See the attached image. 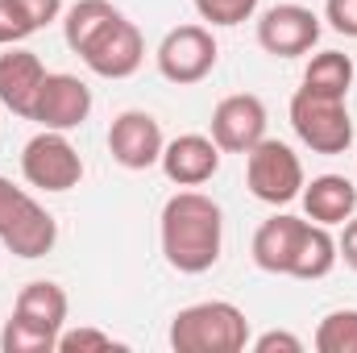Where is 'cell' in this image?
Wrapping results in <instances>:
<instances>
[{
	"instance_id": "6da1fadb",
	"label": "cell",
	"mask_w": 357,
	"mask_h": 353,
	"mask_svg": "<svg viewBox=\"0 0 357 353\" xmlns=\"http://www.w3.org/2000/svg\"><path fill=\"white\" fill-rule=\"evenodd\" d=\"M158 237H162V254H167L171 270H178V274H204V270H212L220 262L225 212L204 191H175L162 204Z\"/></svg>"
},
{
	"instance_id": "7a4b0ae2",
	"label": "cell",
	"mask_w": 357,
	"mask_h": 353,
	"mask_svg": "<svg viewBox=\"0 0 357 353\" xmlns=\"http://www.w3.org/2000/svg\"><path fill=\"white\" fill-rule=\"evenodd\" d=\"M167 341L178 353H241L250 345V320L229 299H204L175 312Z\"/></svg>"
},
{
	"instance_id": "3957f363",
	"label": "cell",
	"mask_w": 357,
	"mask_h": 353,
	"mask_svg": "<svg viewBox=\"0 0 357 353\" xmlns=\"http://www.w3.org/2000/svg\"><path fill=\"white\" fill-rule=\"evenodd\" d=\"M0 241L13 258H46L59 241V220L13 179L0 175Z\"/></svg>"
},
{
	"instance_id": "277c9868",
	"label": "cell",
	"mask_w": 357,
	"mask_h": 353,
	"mask_svg": "<svg viewBox=\"0 0 357 353\" xmlns=\"http://www.w3.org/2000/svg\"><path fill=\"white\" fill-rule=\"evenodd\" d=\"M291 129L312 154H345L354 146V121L337 96L299 88L291 96Z\"/></svg>"
},
{
	"instance_id": "5b68a950",
	"label": "cell",
	"mask_w": 357,
	"mask_h": 353,
	"mask_svg": "<svg viewBox=\"0 0 357 353\" xmlns=\"http://www.w3.org/2000/svg\"><path fill=\"white\" fill-rule=\"evenodd\" d=\"M303 163L287 142L262 137L254 150H245V187L254 191V200L262 204H291L303 191Z\"/></svg>"
},
{
	"instance_id": "8992f818",
	"label": "cell",
	"mask_w": 357,
	"mask_h": 353,
	"mask_svg": "<svg viewBox=\"0 0 357 353\" xmlns=\"http://www.w3.org/2000/svg\"><path fill=\"white\" fill-rule=\"evenodd\" d=\"M21 175L38 191H71L84 179V158L59 129H42L21 150Z\"/></svg>"
},
{
	"instance_id": "52a82bcc",
	"label": "cell",
	"mask_w": 357,
	"mask_h": 353,
	"mask_svg": "<svg viewBox=\"0 0 357 353\" xmlns=\"http://www.w3.org/2000/svg\"><path fill=\"white\" fill-rule=\"evenodd\" d=\"M158 71L162 80H171L178 88H191L199 80L212 75L220 50H216V38L208 25H175L162 42H158Z\"/></svg>"
},
{
	"instance_id": "ba28073f",
	"label": "cell",
	"mask_w": 357,
	"mask_h": 353,
	"mask_svg": "<svg viewBox=\"0 0 357 353\" xmlns=\"http://www.w3.org/2000/svg\"><path fill=\"white\" fill-rule=\"evenodd\" d=\"M162 146H167L162 125L150 112H142V108H125L108 125V154L125 171H150V167H158Z\"/></svg>"
},
{
	"instance_id": "9c48e42d",
	"label": "cell",
	"mask_w": 357,
	"mask_h": 353,
	"mask_svg": "<svg viewBox=\"0 0 357 353\" xmlns=\"http://www.w3.org/2000/svg\"><path fill=\"white\" fill-rule=\"evenodd\" d=\"M79 59L88 63L100 80H129V75L146 63V38H142V29L121 13L112 25H104V29L91 38L88 50H84Z\"/></svg>"
},
{
	"instance_id": "30bf717a",
	"label": "cell",
	"mask_w": 357,
	"mask_h": 353,
	"mask_svg": "<svg viewBox=\"0 0 357 353\" xmlns=\"http://www.w3.org/2000/svg\"><path fill=\"white\" fill-rule=\"evenodd\" d=\"M220 154H245L266 137V104L254 91H233L212 108V133Z\"/></svg>"
},
{
	"instance_id": "8fae6325",
	"label": "cell",
	"mask_w": 357,
	"mask_h": 353,
	"mask_svg": "<svg viewBox=\"0 0 357 353\" xmlns=\"http://www.w3.org/2000/svg\"><path fill=\"white\" fill-rule=\"evenodd\" d=\"M320 17L307 4H274L258 21V46L274 59H299L320 42Z\"/></svg>"
},
{
	"instance_id": "7c38bea8",
	"label": "cell",
	"mask_w": 357,
	"mask_h": 353,
	"mask_svg": "<svg viewBox=\"0 0 357 353\" xmlns=\"http://www.w3.org/2000/svg\"><path fill=\"white\" fill-rule=\"evenodd\" d=\"M91 117V88L79 75H67V71H50L46 84L38 91V104H33V121L42 129H59V133H71L79 129Z\"/></svg>"
},
{
	"instance_id": "4fadbf2b",
	"label": "cell",
	"mask_w": 357,
	"mask_h": 353,
	"mask_svg": "<svg viewBox=\"0 0 357 353\" xmlns=\"http://www.w3.org/2000/svg\"><path fill=\"white\" fill-rule=\"evenodd\" d=\"M46 63L33 54V50H17L8 46L0 54V104L25 121H33V104H38V91L46 84Z\"/></svg>"
},
{
	"instance_id": "5bb4252c",
	"label": "cell",
	"mask_w": 357,
	"mask_h": 353,
	"mask_svg": "<svg viewBox=\"0 0 357 353\" xmlns=\"http://www.w3.org/2000/svg\"><path fill=\"white\" fill-rule=\"evenodd\" d=\"M158 167L175 187H204L220 171V146L212 137H204V133H183V137L162 146Z\"/></svg>"
},
{
	"instance_id": "9a60e30c",
	"label": "cell",
	"mask_w": 357,
	"mask_h": 353,
	"mask_svg": "<svg viewBox=\"0 0 357 353\" xmlns=\"http://www.w3.org/2000/svg\"><path fill=\"white\" fill-rule=\"evenodd\" d=\"M67 308H71V303H67V291H63L59 283L38 278V283L21 287V295H17V303H13V320L38 329L42 337H50V341L59 345V333H63V324H67Z\"/></svg>"
},
{
	"instance_id": "2e32d148",
	"label": "cell",
	"mask_w": 357,
	"mask_h": 353,
	"mask_svg": "<svg viewBox=\"0 0 357 353\" xmlns=\"http://www.w3.org/2000/svg\"><path fill=\"white\" fill-rule=\"evenodd\" d=\"M299 200H303L307 220L328 225V229L345 225L357 212V187H354V179H345V175H316L312 183H303Z\"/></svg>"
},
{
	"instance_id": "e0dca14e",
	"label": "cell",
	"mask_w": 357,
	"mask_h": 353,
	"mask_svg": "<svg viewBox=\"0 0 357 353\" xmlns=\"http://www.w3.org/2000/svg\"><path fill=\"white\" fill-rule=\"evenodd\" d=\"M299 229H303V216H287V212L262 220V229L254 233V266L266 274H287Z\"/></svg>"
},
{
	"instance_id": "ac0fdd59",
	"label": "cell",
	"mask_w": 357,
	"mask_h": 353,
	"mask_svg": "<svg viewBox=\"0 0 357 353\" xmlns=\"http://www.w3.org/2000/svg\"><path fill=\"white\" fill-rule=\"evenodd\" d=\"M337 262H341V254H337V237L328 233V225L303 220V229L295 237V254H291L287 274L291 278H324Z\"/></svg>"
},
{
	"instance_id": "d6986e66",
	"label": "cell",
	"mask_w": 357,
	"mask_h": 353,
	"mask_svg": "<svg viewBox=\"0 0 357 353\" xmlns=\"http://www.w3.org/2000/svg\"><path fill=\"white\" fill-rule=\"evenodd\" d=\"M116 17H121V8H112L108 0H75V4L63 13V38H67V46H71L75 54H84L91 38H96L104 25H112Z\"/></svg>"
},
{
	"instance_id": "ffe728a7",
	"label": "cell",
	"mask_w": 357,
	"mask_h": 353,
	"mask_svg": "<svg viewBox=\"0 0 357 353\" xmlns=\"http://www.w3.org/2000/svg\"><path fill=\"white\" fill-rule=\"evenodd\" d=\"M303 88L345 100L349 88H354V59H349L345 50H320V54L307 63V71H303Z\"/></svg>"
},
{
	"instance_id": "44dd1931",
	"label": "cell",
	"mask_w": 357,
	"mask_h": 353,
	"mask_svg": "<svg viewBox=\"0 0 357 353\" xmlns=\"http://www.w3.org/2000/svg\"><path fill=\"white\" fill-rule=\"evenodd\" d=\"M316 350L320 353H357V308L328 312L316 329Z\"/></svg>"
},
{
	"instance_id": "7402d4cb",
	"label": "cell",
	"mask_w": 357,
	"mask_h": 353,
	"mask_svg": "<svg viewBox=\"0 0 357 353\" xmlns=\"http://www.w3.org/2000/svg\"><path fill=\"white\" fill-rule=\"evenodd\" d=\"M195 13H199V21L229 29V25H241V21L254 17L258 0H195Z\"/></svg>"
},
{
	"instance_id": "603a6c76",
	"label": "cell",
	"mask_w": 357,
	"mask_h": 353,
	"mask_svg": "<svg viewBox=\"0 0 357 353\" xmlns=\"http://www.w3.org/2000/svg\"><path fill=\"white\" fill-rule=\"evenodd\" d=\"M0 350L4 353H54L59 345L50 337H42L38 329H29V324H21V320L8 316V324L0 333Z\"/></svg>"
},
{
	"instance_id": "cb8c5ba5",
	"label": "cell",
	"mask_w": 357,
	"mask_h": 353,
	"mask_svg": "<svg viewBox=\"0 0 357 353\" xmlns=\"http://www.w3.org/2000/svg\"><path fill=\"white\" fill-rule=\"evenodd\" d=\"M29 33H38V29H33V21L25 17V8H21L17 0H0V46H17V42H25Z\"/></svg>"
},
{
	"instance_id": "d4e9b609",
	"label": "cell",
	"mask_w": 357,
	"mask_h": 353,
	"mask_svg": "<svg viewBox=\"0 0 357 353\" xmlns=\"http://www.w3.org/2000/svg\"><path fill=\"white\" fill-rule=\"evenodd\" d=\"M59 350L63 353H84V350H121V341H112V333H100V329H71V333H59Z\"/></svg>"
},
{
	"instance_id": "484cf974",
	"label": "cell",
	"mask_w": 357,
	"mask_h": 353,
	"mask_svg": "<svg viewBox=\"0 0 357 353\" xmlns=\"http://www.w3.org/2000/svg\"><path fill=\"white\" fill-rule=\"evenodd\" d=\"M324 21H328V29H337L345 38H357V0H328Z\"/></svg>"
},
{
	"instance_id": "4316f807",
	"label": "cell",
	"mask_w": 357,
	"mask_h": 353,
	"mask_svg": "<svg viewBox=\"0 0 357 353\" xmlns=\"http://www.w3.org/2000/svg\"><path fill=\"white\" fill-rule=\"evenodd\" d=\"M25 8V17L33 21V29H46L63 17V0H17Z\"/></svg>"
},
{
	"instance_id": "83f0119b",
	"label": "cell",
	"mask_w": 357,
	"mask_h": 353,
	"mask_svg": "<svg viewBox=\"0 0 357 353\" xmlns=\"http://www.w3.org/2000/svg\"><path fill=\"white\" fill-rule=\"evenodd\" d=\"M254 345V353H274V350H287V353H299L303 350V341L295 337V333H282V329H270V333H262L258 341H250Z\"/></svg>"
},
{
	"instance_id": "f1b7e54d",
	"label": "cell",
	"mask_w": 357,
	"mask_h": 353,
	"mask_svg": "<svg viewBox=\"0 0 357 353\" xmlns=\"http://www.w3.org/2000/svg\"><path fill=\"white\" fill-rule=\"evenodd\" d=\"M337 254L345 258V266H349V270H357V216H349V220H345V233L337 237Z\"/></svg>"
}]
</instances>
